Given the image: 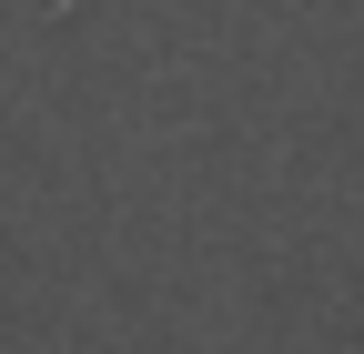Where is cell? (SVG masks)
Segmentation results:
<instances>
[{"label": "cell", "mask_w": 364, "mask_h": 354, "mask_svg": "<svg viewBox=\"0 0 364 354\" xmlns=\"http://www.w3.org/2000/svg\"><path fill=\"white\" fill-rule=\"evenodd\" d=\"M51 11H81V0H51Z\"/></svg>", "instance_id": "1"}]
</instances>
